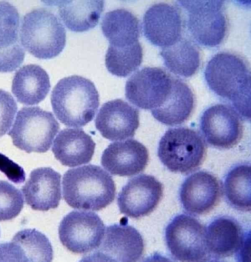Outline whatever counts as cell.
I'll return each instance as SVG.
<instances>
[{
    "label": "cell",
    "mask_w": 251,
    "mask_h": 262,
    "mask_svg": "<svg viewBox=\"0 0 251 262\" xmlns=\"http://www.w3.org/2000/svg\"><path fill=\"white\" fill-rule=\"evenodd\" d=\"M204 76L211 91L230 101L242 118L250 119L251 73L243 59L229 52L218 53L207 63Z\"/></svg>",
    "instance_id": "cell-1"
},
{
    "label": "cell",
    "mask_w": 251,
    "mask_h": 262,
    "mask_svg": "<svg viewBox=\"0 0 251 262\" xmlns=\"http://www.w3.org/2000/svg\"><path fill=\"white\" fill-rule=\"evenodd\" d=\"M63 198L71 207L99 211L114 200L112 177L100 167L83 166L68 170L62 179Z\"/></svg>",
    "instance_id": "cell-2"
},
{
    "label": "cell",
    "mask_w": 251,
    "mask_h": 262,
    "mask_svg": "<svg viewBox=\"0 0 251 262\" xmlns=\"http://www.w3.org/2000/svg\"><path fill=\"white\" fill-rule=\"evenodd\" d=\"M57 118L68 127H82L94 118L100 104L98 92L90 80L72 75L60 80L50 97Z\"/></svg>",
    "instance_id": "cell-3"
},
{
    "label": "cell",
    "mask_w": 251,
    "mask_h": 262,
    "mask_svg": "<svg viewBox=\"0 0 251 262\" xmlns=\"http://www.w3.org/2000/svg\"><path fill=\"white\" fill-rule=\"evenodd\" d=\"M66 37L60 21L46 9H34L23 18L21 43L35 57L49 59L58 55L65 47Z\"/></svg>",
    "instance_id": "cell-4"
},
{
    "label": "cell",
    "mask_w": 251,
    "mask_h": 262,
    "mask_svg": "<svg viewBox=\"0 0 251 262\" xmlns=\"http://www.w3.org/2000/svg\"><path fill=\"white\" fill-rule=\"evenodd\" d=\"M205 143L196 131L186 127L168 129L161 138L158 156L170 171L188 173L201 164L206 154Z\"/></svg>",
    "instance_id": "cell-5"
},
{
    "label": "cell",
    "mask_w": 251,
    "mask_h": 262,
    "mask_svg": "<svg viewBox=\"0 0 251 262\" xmlns=\"http://www.w3.org/2000/svg\"><path fill=\"white\" fill-rule=\"evenodd\" d=\"M60 125L53 115L39 107H23L8 133L13 144L28 153H44L50 147Z\"/></svg>",
    "instance_id": "cell-6"
},
{
    "label": "cell",
    "mask_w": 251,
    "mask_h": 262,
    "mask_svg": "<svg viewBox=\"0 0 251 262\" xmlns=\"http://www.w3.org/2000/svg\"><path fill=\"white\" fill-rule=\"evenodd\" d=\"M179 3L187 12L188 29L198 43L213 47L223 41L227 27L223 0H181Z\"/></svg>",
    "instance_id": "cell-7"
},
{
    "label": "cell",
    "mask_w": 251,
    "mask_h": 262,
    "mask_svg": "<svg viewBox=\"0 0 251 262\" xmlns=\"http://www.w3.org/2000/svg\"><path fill=\"white\" fill-rule=\"evenodd\" d=\"M123 221L107 226L99 247L82 261L131 262L139 260L144 249L142 237L128 224L126 219Z\"/></svg>",
    "instance_id": "cell-8"
},
{
    "label": "cell",
    "mask_w": 251,
    "mask_h": 262,
    "mask_svg": "<svg viewBox=\"0 0 251 262\" xmlns=\"http://www.w3.org/2000/svg\"><path fill=\"white\" fill-rule=\"evenodd\" d=\"M105 229L102 220L95 213L73 211L61 221L58 235L67 249L75 253L84 254L99 247Z\"/></svg>",
    "instance_id": "cell-9"
},
{
    "label": "cell",
    "mask_w": 251,
    "mask_h": 262,
    "mask_svg": "<svg viewBox=\"0 0 251 262\" xmlns=\"http://www.w3.org/2000/svg\"><path fill=\"white\" fill-rule=\"evenodd\" d=\"M165 239L171 253L179 261L199 262L208 254L205 229L189 215L176 216L166 227Z\"/></svg>",
    "instance_id": "cell-10"
},
{
    "label": "cell",
    "mask_w": 251,
    "mask_h": 262,
    "mask_svg": "<svg viewBox=\"0 0 251 262\" xmlns=\"http://www.w3.org/2000/svg\"><path fill=\"white\" fill-rule=\"evenodd\" d=\"M173 79L162 69L143 68L126 81V97L137 107L151 111L161 106L167 98Z\"/></svg>",
    "instance_id": "cell-11"
},
{
    "label": "cell",
    "mask_w": 251,
    "mask_h": 262,
    "mask_svg": "<svg viewBox=\"0 0 251 262\" xmlns=\"http://www.w3.org/2000/svg\"><path fill=\"white\" fill-rule=\"evenodd\" d=\"M201 129L210 145L222 149L236 145L243 133L241 116L233 107L222 104L211 106L203 112Z\"/></svg>",
    "instance_id": "cell-12"
},
{
    "label": "cell",
    "mask_w": 251,
    "mask_h": 262,
    "mask_svg": "<svg viewBox=\"0 0 251 262\" xmlns=\"http://www.w3.org/2000/svg\"><path fill=\"white\" fill-rule=\"evenodd\" d=\"M162 184L154 176L142 174L130 179L118 194L121 214L137 218L151 213L163 195Z\"/></svg>",
    "instance_id": "cell-13"
},
{
    "label": "cell",
    "mask_w": 251,
    "mask_h": 262,
    "mask_svg": "<svg viewBox=\"0 0 251 262\" xmlns=\"http://www.w3.org/2000/svg\"><path fill=\"white\" fill-rule=\"evenodd\" d=\"M95 122L104 138L112 141L124 140L134 136L139 126V111L121 99H114L102 105Z\"/></svg>",
    "instance_id": "cell-14"
},
{
    "label": "cell",
    "mask_w": 251,
    "mask_h": 262,
    "mask_svg": "<svg viewBox=\"0 0 251 262\" xmlns=\"http://www.w3.org/2000/svg\"><path fill=\"white\" fill-rule=\"evenodd\" d=\"M143 28L144 36L152 44L163 48L170 46L181 38L179 12L166 3L153 4L144 15Z\"/></svg>",
    "instance_id": "cell-15"
},
{
    "label": "cell",
    "mask_w": 251,
    "mask_h": 262,
    "mask_svg": "<svg viewBox=\"0 0 251 262\" xmlns=\"http://www.w3.org/2000/svg\"><path fill=\"white\" fill-rule=\"evenodd\" d=\"M149 158L146 146L130 139L109 144L102 154L101 164L112 175L131 176L145 169Z\"/></svg>",
    "instance_id": "cell-16"
},
{
    "label": "cell",
    "mask_w": 251,
    "mask_h": 262,
    "mask_svg": "<svg viewBox=\"0 0 251 262\" xmlns=\"http://www.w3.org/2000/svg\"><path fill=\"white\" fill-rule=\"evenodd\" d=\"M220 194L218 179L209 172L200 171L185 180L181 185L179 196L186 211L201 214L214 208L219 201Z\"/></svg>",
    "instance_id": "cell-17"
},
{
    "label": "cell",
    "mask_w": 251,
    "mask_h": 262,
    "mask_svg": "<svg viewBox=\"0 0 251 262\" xmlns=\"http://www.w3.org/2000/svg\"><path fill=\"white\" fill-rule=\"evenodd\" d=\"M53 250L48 238L33 229L19 231L9 242L0 244V262H51Z\"/></svg>",
    "instance_id": "cell-18"
},
{
    "label": "cell",
    "mask_w": 251,
    "mask_h": 262,
    "mask_svg": "<svg viewBox=\"0 0 251 262\" xmlns=\"http://www.w3.org/2000/svg\"><path fill=\"white\" fill-rule=\"evenodd\" d=\"M26 204L35 210L57 208L61 198V175L50 167L32 170L22 189Z\"/></svg>",
    "instance_id": "cell-19"
},
{
    "label": "cell",
    "mask_w": 251,
    "mask_h": 262,
    "mask_svg": "<svg viewBox=\"0 0 251 262\" xmlns=\"http://www.w3.org/2000/svg\"><path fill=\"white\" fill-rule=\"evenodd\" d=\"M95 146L91 137L82 129L65 128L55 139L52 151L62 165L75 167L91 160Z\"/></svg>",
    "instance_id": "cell-20"
},
{
    "label": "cell",
    "mask_w": 251,
    "mask_h": 262,
    "mask_svg": "<svg viewBox=\"0 0 251 262\" xmlns=\"http://www.w3.org/2000/svg\"><path fill=\"white\" fill-rule=\"evenodd\" d=\"M205 240L208 253L224 258L239 251L246 238L237 222L223 216L209 224L205 229Z\"/></svg>",
    "instance_id": "cell-21"
},
{
    "label": "cell",
    "mask_w": 251,
    "mask_h": 262,
    "mask_svg": "<svg viewBox=\"0 0 251 262\" xmlns=\"http://www.w3.org/2000/svg\"><path fill=\"white\" fill-rule=\"evenodd\" d=\"M50 88V77L40 66L28 64L15 73L12 92L17 100L27 105L37 104L45 99Z\"/></svg>",
    "instance_id": "cell-22"
},
{
    "label": "cell",
    "mask_w": 251,
    "mask_h": 262,
    "mask_svg": "<svg viewBox=\"0 0 251 262\" xmlns=\"http://www.w3.org/2000/svg\"><path fill=\"white\" fill-rule=\"evenodd\" d=\"M194 106L193 94L181 80L173 78L171 91L159 107L151 111L153 117L167 125L182 123L191 115Z\"/></svg>",
    "instance_id": "cell-23"
},
{
    "label": "cell",
    "mask_w": 251,
    "mask_h": 262,
    "mask_svg": "<svg viewBox=\"0 0 251 262\" xmlns=\"http://www.w3.org/2000/svg\"><path fill=\"white\" fill-rule=\"evenodd\" d=\"M101 27L110 46L124 48L139 42V21L127 10L117 9L107 12L102 19Z\"/></svg>",
    "instance_id": "cell-24"
},
{
    "label": "cell",
    "mask_w": 251,
    "mask_h": 262,
    "mask_svg": "<svg viewBox=\"0 0 251 262\" xmlns=\"http://www.w3.org/2000/svg\"><path fill=\"white\" fill-rule=\"evenodd\" d=\"M57 3L60 18L74 32L95 27L104 8L103 0H61Z\"/></svg>",
    "instance_id": "cell-25"
},
{
    "label": "cell",
    "mask_w": 251,
    "mask_h": 262,
    "mask_svg": "<svg viewBox=\"0 0 251 262\" xmlns=\"http://www.w3.org/2000/svg\"><path fill=\"white\" fill-rule=\"evenodd\" d=\"M165 65L173 73L185 77L194 75L200 63V52L191 41L181 38L160 52Z\"/></svg>",
    "instance_id": "cell-26"
},
{
    "label": "cell",
    "mask_w": 251,
    "mask_h": 262,
    "mask_svg": "<svg viewBox=\"0 0 251 262\" xmlns=\"http://www.w3.org/2000/svg\"><path fill=\"white\" fill-rule=\"evenodd\" d=\"M224 192L231 206L245 211L251 210V167L241 164L232 168L224 182Z\"/></svg>",
    "instance_id": "cell-27"
},
{
    "label": "cell",
    "mask_w": 251,
    "mask_h": 262,
    "mask_svg": "<svg viewBox=\"0 0 251 262\" xmlns=\"http://www.w3.org/2000/svg\"><path fill=\"white\" fill-rule=\"evenodd\" d=\"M143 49L139 42L124 48L109 46L105 55V66L109 72L119 77H126L140 66Z\"/></svg>",
    "instance_id": "cell-28"
},
{
    "label": "cell",
    "mask_w": 251,
    "mask_h": 262,
    "mask_svg": "<svg viewBox=\"0 0 251 262\" xmlns=\"http://www.w3.org/2000/svg\"><path fill=\"white\" fill-rule=\"evenodd\" d=\"M19 18L14 6L6 1H0V51L22 47L18 38Z\"/></svg>",
    "instance_id": "cell-29"
},
{
    "label": "cell",
    "mask_w": 251,
    "mask_h": 262,
    "mask_svg": "<svg viewBox=\"0 0 251 262\" xmlns=\"http://www.w3.org/2000/svg\"><path fill=\"white\" fill-rule=\"evenodd\" d=\"M24 204L21 191L9 183L0 180V221L16 217Z\"/></svg>",
    "instance_id": "cell-30"
},
{
    "label": "cell",
    "mask_w": 251,
    "mask_h": 262,
    "mask_svg": "<svg viewBox=\"0 0 251 262\" xmlns=\"http://www.w3.org/2000/svg\"><path fill=\"white\" fill-rule=\"evenodd\" d=\"M17 110V103L12 95L0 89V138L9 130Z\"/></svg>",
    "instance_id": "cell-31"
},
{
    "label": "cell",
    "mask_w": 251,
    "mask_h": 262,
    "mask_svg": "<svg viewBox=\"0 0 251 262\" xmlns=\"http://www.w3.org/2000/svg\"><path fill=\"white\" fill-rule=\"evenodd\" d=\"M0 171L14 183H23L25 180V173L23 167L0 153Z\"/></svg>",
    "instance_id": "cell-32"
}]
</instances>
